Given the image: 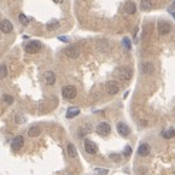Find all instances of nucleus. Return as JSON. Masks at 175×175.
I'll return each instance as SVG.
<instances>
[{
	"instance_id": "nucleus-1",
	"label": "nucleus",
	"mask_w": 175,
	"mask_h": 175,
	"mask_svg": "<svg viewBox=\"0 0 175 175\" xmlns=\"http://www.w3.org/2000/svg\"><path fill=\"white\" fill-rule=\"evenodd\" d=\"M116 75L121 80L129 81L133 77V69L131 67H120L116 70Z\"/></svg>"
},
{
	"instance_id": "nucleus-2",
	"label": "nucleus",
	"mask_w": 175,
	"mask_h": 175,
	"mask_svg": "<svg viewBox=\"0 0 175 175\" xmlns=\"http://www.w3.org/2000/svg\"><path fill=\"white\" fill-rule=\"evenodd\" d=\"M62 95L63 98L68 99V100H71V99H75L77 95V90L76 87L72 86V85H68V86H64L63 90H62Z\"/></svg>"
},
{
	"instance_id": "nucleus-3",
	"label": "nucleus",
	"mask_w": 175,
	"mask_h": 175,
	"mask_svg": "<svg viewBox=\"0 0 175 175\" xmlns=\"http://www.w3.org/2000/svg\"><path fill=\"white\" fill-rule=\"evenodd\" d=\"M105 91L110 95H116L120 92V85L115 80H110L105 83Z\"/></svg>"
},
{
	"instance_id": "nucleus-4",
	"label": "nucleus",
	"mask_w": 175,
	"mask_h": 175,
	"mask_svg": "<svg viewBox=\"0 0 175 175\" xmlns=\"http://www.w3.org/2000/svg\"><path fill=\"white\" fill-rule=\"evenodd\" d=\"M27 53H30V55H34V53H37L41 49V42L40 41H36V40H32L29 41L26 47H24Z\"/></svg>"
},
{
	"instance_id": "nucleus-5",
	"label": "nucleus",
	"mask_w": 175,
	"mask_h": 175,
	"mask_svg": "<svg viewBox=\"0 0 175 175\" xmlns=\"http://www.w3.org/2000/svg\"><path fill=\"white\" fill-rule=\"evenodd\" d=\"M95 132L99 134V135H102V136H105V135H109L110 132H111V127H110V124L108 122H100L98 124V126L95 127Z\"/></svg>"
},
{
	"instance_id": "nucleus-6",
	"label": "nucleus",
	"mask_w": 175,
	"mask_h": 175,
	"mask_svg": "<svg viewBox=\"0 0 175 175\" xmlns=\"http://www.w3.org/2000/svg\"><path fill=\"white\" fill-rule=\"evenodd\" d=\"M23 144H24V138L22 135H17L11 141V148L14 150V151H19L23 146Z\"/></svg>"
},
{
	"instance_id": "nucleus-7",
	"label": "nucleus",
	"mask_w": 175,
	"mask_h": 175,
	"mask_svg": "<svg viewBox=\"0 0 175 175\" xmlns=\"http://www.w3.org/2000/svg\"><path fill=\"white\" fill-rule=\"evenodd\" d=\"M117 132L121 136H124V138H127V136L131 134V128L127 126L124 122H118L117 123Z\"/></svg>"
},
{
	"instance_id": "nucleus-8",
	"label": "nucleus",
	"mask_w": 175,
	"mask_h": 175,
	"mask_svg": "<svg viewBox=\"0 0 175 175\" xmlns=\"http://www.w3.org/2000/svg\"><path fill=\"white\" fill-rule=\"evenodd\" d=\"M85 151L90 155H95L98 152V146L92 140H86L85 141Z\"/></svg>"
},
{
	"instance_id": "nucleus-9",
	"label": "nucleus",
	"mask_w": 175,
	"mask_h": 175,
	"mask_svg": "<svg viewBox=\"0 0 175 175\" xmlns=\"http://www.w3.org/2000/svg\"><path fill=\"white\" fill-rule=\"evenodd\" d=\"M140 69H141V72L145 75H151L155 72V65L152 63H150V62H144V63H141Z\"/></svg>"
},
{
	"instance_id": "nucleus-10",
	"label": "nucleus",
	"mask_w": 175,
	"mask_h": 175,
	"mask_svg": "<svg viewBox=\"0 0 175 175\" xmlns=\"http://www.w3.org/2000/svg\"><path fill=\"white\" fill-rule=\"evenodd\" d=\"M0 30H1L4 34H9L14 30V26L9 19H3L0 21Z\"/></svg>"
},
{
	"instance_id": "nucleus-11",
	"label": "nucleus",
	"mask_w": 175,
	"mask_h": 175,
	"mask_svg": "<svg viewBox=\"0 0 175 175\" xmlns=\"http://www.w3.org/2000/svg\"><path fill=\"white\" fill-rule=\"evenodd\" d=\"M171 30V27L168 22H159L158 23V33L161 35H167Z\"/></svg>"
},
{
	"instance_id": "nucleus-12",
	"label": "nucleus",
	"mask_w": 175,
	"mask_h": 175,
	"mask_svg": "<svg viewBox=\"0 0 175 175\" xmlns=\"http://www.w3.org/2000/svg\"><path fill=\"white\" fill-rule=\"evenodd\" d=\"M44 79H45L46 85L52 86V85H55V82H56V75H55V72H53V71L48 70V71H46V72H45Z\"/></svg>"
},
{
	"instance_id": "nucleus-13",
	"label": "nucleus",
	"mask_w": 175,
	"mask_h": 175,
	"mask_svg": "<svg viewBox=\"0 0 175 175\" xmlns=\"http://www.w3.org/2000/svg\"><path fill=\"white\" fill-rule=\"evenodd\" d=\"M123 10L127 12L128 15H134L135 12H136V5H135V3L134 1H127L126 4L123 5Z\"/></svg>"
},
{
	"instance_id": "nucleus-14",
	"label": "nucleus",
	"mask_w": 175,
	"mask_h": 175,
	"mask_svg": "<svg viewBox=\"0 0 175 175\" xmlns=\"http://www.w3.org/2000/svg\"><path fill=\"white\" fill-rule=\"evenodd\" d=\"M150 152H151V147H150L148 144H141L138 148V155L141 156V157H146L150 155Z\"/></svg>"
},
{
	"instance_id": "nucleus-15",
	"label": "nucleus",
	"mask_w": 175,
	"mask_h": 175,
	"mask_svg": "<svg viewBox=\"0 0 175 175\" xmlns=\"http://www.w3.org/2000/svg\"><path fill=\"white\" fill-rule=\"evenodd\" d=\"M65 55H67L68 57L72 58V59H76V58L80 56V51H79V49L75 47V46H70V47H68V48L65 49Z\"/></svg>"
},
{
	"instance_id": "nucleus-16",
	"label": "nucleus",
	"mask_w": 175,
	"mask_h": 175,
	"mask_svg": "<svg viewBox=\"0 0 175 175\" xmlns=\"http://www.w3.org/2000/svg\"><path fill=\"white\" fill-rule=\"evenodd\" d=\"M80 114V109L76 108V106H71L67 110V118H74V117H76L77 115Z\"/></svg>"
},
{
	"instance_id": "nucleus-17",
	"label": "nucleus",
	"mask_w": 175,
	"mask_h": 175,
	"mask_svg": "<svg viewBox=\"0 0 175 175\" xmlns=\"http://www.w3.org/2000/svg\"><path fill=\"white\" fill-rule=\"evenodd\" d=\"M67 151H68L69 157H71V158H76L77 157V150H76V147H75L74 144H68Z\"/></svg>"
},
{
	"instance_id": "nucleus-18",
	"label": "nucleus",
	"mask_w": 175,
	"mask_h": 175,
	"mask_svg": "<svg viewBox=\"0 0 175 175\" xmlns=\"http://www.w3.org/2000/svg\"><path fill=\"white\" fill-rule=\"evenodd\" d=\"M41 133L40 128L36 127V126H33L28 129V136H30V138H36V136H39Z\"/></svg>"
},
{
	"instance_id": "nucleus-19",
	"label": "nucleus",
	"mask_w": 175,
	"mask_h": 175,
	"mask_svg": "<svg viewBox=\"0 0 175 175\" xmlns=\"http://www.w3.org/2000/svg\"><path fill=\"white\" fill-rule=\"evenodd\" d=\"M140 9L143 11H150L152 9V1L151 0H141L140 1Z\"/></svg>"
},
{
	"instance_id": "nucleus-20",
	"label": "nucleus",
	"mask_w": 175,
	"mask_h": 175,
	"mask_svg": "<svg viewBox=\"0 0 175 175\" xmlns=\"http://www.w3.org/2000/svg\"><path fill=\"white\" fill-rule=\"evenodd\" d=\"M18 21H19L21 24H23V26H28V23H29V19L27 18L26 15H23V14L18 15Z\"/></svg>"
},
{
	"instance_id": "nucleus-21",
	"label": "nucleus",
	"mask_w": 175,
	"mask_h": 175,
	"mask_svg": "<svg viewBox=\"0 0 175 175\" xmlns=\"http://www.w3.org/2000/svg\"><path fill=\"white\" fill-rule=\"evenodd\" d=\"M162 135H163L166 139H170V138H173V136H175V131L174 129H168V131L162 133Z\"/></svg>"
},
{
	"instance_id": "nucleus-22",
	"label": "nucleus",
	"mask_w": 175,
	"mask_h": 175,
	"mask_svg": "<svg viewBox=\"0 0 175 175\" xmlns=\"http://www.w3.org/2000/svg\"><path fill=\"white\" fill-rule=\"evenodd\" d=\"M58 26H59V23H58L57 21H52V22H49V23L46 24V27H47L48 30H53V29H56Z\"/></svg>"
},
{
	"instance_id": "nucleus-23",
	"label": "nucleus",
	"mask_w": 175,
	"mask_h": 175,
	"mask_svg": "<svg viewBox=\"0 0 175 175\" xmlns=\"http://www.w3.org/2000/svg\"><path fill=\"white\" fill-rule=\"evenodd\" d=\"M109 170L108 169H104V168H95L94 169V174L95 175H108Z\"/></svg>"
},
{
	"instance_id": "nucleus-24",
	"label": "nucleus",
	"mask_w": 175,
	"mask_h": 175,
	"mask_svg": "<svg viewBox=\"0 0 175 175\" xmlns=\"http://www.w3.org/2000/svg\"><path fill=\"white\" fill-rule=\"evenodd\" d=\"M7 76V68L5 65H0V79H4Z\"/></svg>"
},
{
	"instance_id": "nucleus-25",
	"label": "nucleus",
	"mask_w": 175,
	"mask_h": 175,
	"mask_svg": "<svg viewBox=\"0 0 175 175\" xmlns=\"http://www.w3.org/2000/svg\"><path fill=\"white\" fill-rule=\"evenodd\" d=\"M3 99H4V102L6 104H9V105H11L12 103H14V98H12V95H10V94H5L3 97Z\"/></svg>"
},
{
	"instance_id": "nucleus-26",
	"label": "nucleus",
	"mask_w": 175,
	"mask_h": 175,
	"mask_svg": "<svg viewBox=\"0 0 175 175\" xmlns=\"http://www.w3.org/2000/svg\"><path fill=\"white\" fill-rule=\"evenodd\" d=\"M122 44H123V46L126 47L127 49H132V45H131V40L128 39V37H124V39L122 40Z\"/></svg>"
},
{
	"instance_id": "nucleus-27",
	"label": "nucleus",
	"mask_w": 175,
	"mask_h": 175,
	"mask_svg": "<svg viewBox=\"0 0 175 175\" xmlns=\"http://www.w3.org/2000/svg\"><path fill=\"white\" fill-rule=\"evenodd\" d=\"M110 159L115 161L116 163H120V162H121V156H120L118 153H111V155H110Z\"/></svg>"
},
{
	"instance_id": "nucleus-28",
	"label": "nucleus",
	"mask_w": 175,
	"mask_h": 175,
	"mask_svg": "<svg viewBox=\"0 0 175 175\" xmlns=\"http://www.w3.org/2000/svg\"><path fill=\"white\" fill-rule=\"evenodd\" d=\"M26 121H27L26 117L22 116V115H17V116H16V122H17V123H24Z\"/></svg>"
},
{
	"instance_id": "nucleus-29",
	"label": "nucleus",
	"mask_w": 175,
	"mask_h": 175,
	"mask_svg": "<svg viewBox=\"0 0 175 175\" xmlns=\"http://www.w3.org/2000/svg\"><path fill=\"white\" fill-rule=\"evenodd\" d=\"M124 153H126L127 157L131 156V153H132V148H131L129 146H126V147H124Z\"/></svg>"
},
{
	"instance_id": "nucleus-30",
	"label": "nucleus",
	"mask_w": 175,
	"mask_h": 175,
	"mask_svg": "<svg viewBox=\"0 0 175 175\" xmlns=\"http://www.w3.org/2000/svg\"><path fill=\"white\" fill-rule=\"evenodd\" d=\"M168 11L170 12L171 15H173V14H175V1L173 3V5H171V6H169V7H168Z\"/></svg>"
},
{
	"instance_id": "nucleus-31",
	"label": "nucleus",
	"mask_w": 175,
	"mask_h": 175,
	"mask_svg": "<svg viewBox=\"0 0 175 175\" xmlns=\"http://www.w3.org/2000/svg\"><path fill=\"white\" fill-rule=\"evenodd\" d=\"M58 39L60 41H63V42H68L69 41V39H68V37H65V36H58Z\"/></svg>"
},
{
	"instance_id": "nucleus-32",
	"label": "nucleus",
	"mask_w": 175,
	"mask_h": 175,
	"mask_svg": "<svg viewBox=\"0 0 175 175\" xmlns=\"http://www.w3.org/2000/svg\"><path fill=\"white\" fill-rule=\"evenodd\" d=\"M53 1H55V3H60L62 0H53Z\"/></svg>"
}]
</instances>
